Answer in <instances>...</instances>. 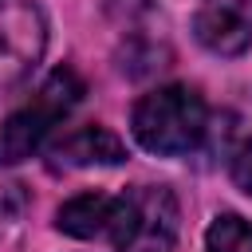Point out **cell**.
<instances>
[{
	"mask_svg": "<svg viewBox=\"0 0 252 252\" xmlns=\"http://www.w3.org/2000/svg\"><path fill=\"white\" fill-rule=\"evenodd\" d=\"M209 252H252V224L240 217H217L209 236H205Z\"/></svg>",
	"mask_w": 252,
	"mask_h": 252,
	"instance_id": "ba28073f",
	"label": "cell"
},
{
	"mask_svg": "<svg viewBox=\"0 0 252 252\" xmlns=\"http://www.w3.org/2000/svg\"><path fill=\"white\" fill-rule=\"evenodd\" d=\"M43 39V16L32 0H0V94L28 79Z\"/></svg>",
	"mask_w": 252,
	"mask_h": 252,
	"instance_id": "277c9868",
	"label": "cell"
},
{
	"mask_svg": "<svg viewBox=\"0 0 252 252\" xmlns=\"http://www.w3.org/2000/svg\"><path fill=\"white\" fill-rule=\"evenodd\" d=\"M114 209H118V197H106V193H79V197H71V201L59 209V228L71 232V236H98V232H110Z\"/></svg>",
	"mask_w": 252,
	"mask_h": 252,
	"instance_id": "52a82bcc",
	"label": "cell"
},
{
	"mask_svg": "<svg viewBox=\"0 0 252 252\" xmlns=\"http://www.w3.org/2000/svg\"><path fill=\"white\" fill-rule=\"evenodd\" d=\"M79 98H83L79 75L67 71V67L51 71L47 83L39 87V94H35L24 110H16V114H8V118L0 122V165H16V161L32 158V154L43 146V138L51 134V126H55Z\"/></svg>",
	"mask_w": 252,
	"mask_h": 252,
	"instance_id": "7a4b0ae2",
	"label": "cell"
},
{
	"mask_svg": "<svg viewBox=\"0 0 252 252\" xmlns=\"http://www.w3.org/2000/svg\"><path fill=\"white\" fill-rule=\"evenodd\" d=\"M232 177H236V185L252 197V138L236 150V158H232Z\"/></svg>",
	"mask_w": 252,
	"mask_h": 252,
	"instance_id": "9c48e42d",
	"label": "cell"
},
{
	"mask_svg": "<svg viewBox=\"0 0 252 252\" xmlns=\"http://www.w3.org/2000/svg\"><path fill=\"white\" fill-rule=\"evenodd\" d=\"M197 39L217 55H240L252 47V0H213L193 20Z\"/></svg>",
	"mask_w": 252,
	"mask_h": 252,
	"instance_id": "5b68a950",
	"label": "cell"
},
{
	"mask_svg": "<svg viewBox=\"0 0 252 252\" xmlns=\"http://www.w3.org/2000/svg\"><path fill=\"white\" fill-rule=\"evenodd\" d=\"M134 134L150 154H189L205 138V102L189 87H161L134 110Z\"/></svg>",
	"mask_w": 252,
	"mask_h": 252,
	"instance_id": "6da1fadb",
	"label": "cell"
},
{
	"mask_svg": "<svg viewBox=\"0 0 252 252\" xmlns=\"http://www.w3.org/2000/svg\"><path fill=\"white\" fill-rule=\"evenodd\" d=\"M126 158L122 138L102 126H83L51 146V169H83V165H118Z\"/></svg>",
	"mask_w": 252,
	"mask_h": 252,
	"instance_id": "8992f818",
	"label": "cell"
},
{
	"mask_svg": "<svg viewBox=\"0 0 252 252\" xmlns=\"http://www.w3.org/2000/svg\"><path fill=\"white\" fill-rule=\"evenodd\" d=\"M110 240L118 252H173L177 244V201L161 185H138L118 197Z\"/></svg>",
	"mask_w": 252,
	"mask_h": 252,
	"instance_id": "3957f363",
	"label": "cell"
}]
</instances>
